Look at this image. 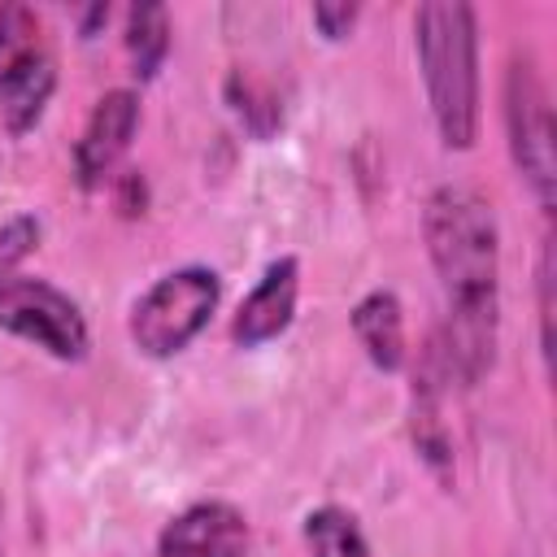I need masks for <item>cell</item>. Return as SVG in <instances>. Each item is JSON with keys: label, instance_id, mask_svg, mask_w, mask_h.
Masks as SVG:
<instances>
[{"label": "cell", "instance_id": "obj_1", "mask_svg": "<svg viewBox=\"0 0 557 557\" xmlns=\"http://www.w3.org/2000/svg\"><path fill=\"white\" fill-rule=\"evenodd\" d=\"M426 257L440 274L448 322L435 352L453 379L479 383L496 361L500 322V231L492 205L461 183H444L422 209Z\"/></svg>", "mask_w": 557, "mask_h": 557}, {"label": "cell", "instance_id": "obj_2", "mask_svg": "<svg viewBox=\"0 0 557 557\" xmlns=\"http://www.w3.org/2000/svg\"><path fill=\"white\" fill-rule=\"evenodd\" d=\"M418 65L431 100V117L448 148L479 139V26L461 0H426L413 13Z\"/></svg>", "mask_w": 557, "mask_h": 557}, {"label": "cell", "instance_id": "obj_3", "mask_svg": "<svg viewBox=\"0 0 557 557\" xmlns=\"http://www.w3.org/2000/svg\"><path fill=\"white\" fill-rule=\"evenodd\" d=\"M218 296H222V283L209 265L170 270L131 305V322H126L131 344L157 361L183 352L205 331L209 313L218 309Z\"/></svg>", "mask_w": 557, "mask_h": 557}, {"label": "cell", "instance_id": "obj_4", "mask_svg": "<svg viewBox=\"0 0 557 557\" xmlns=\"http://www.w3.org/2000/svg\"><path fill=\"white\" fill-rule=\"evenodd\" d=\"M57 87V61L44 39V22L26 4H0V122L9 135H26Z\"/></svg>", "mask_w": 557, "mask_h": 557}, {"label": "cell", "instance_id": "obj_5", "mask_svg": "<svg viewBox=\"0 0 557 557\" xmlns=\"http://www.w3.org/2000/svg\"><path fill=\"white\" fill-rule=\"evenodd\" d=\"M0 331L44 348L57 361H83L91 344L83 309L52 283L17 270H0Z\"/></svg>", "mask_w": 557, "mask_h": 557}, {"label": "cell", "instance_id": "obj_6", "mask_svg": "<svg viewBox=\"0 0 557 557\" xmlns=\"http://www.w3.org/2000/svg\"><path fill=\"white\" fill-rule=\"evenodd\" d=\"M505 131H509V152L535 200L548 209L553 187H557V152H553V109L548 91L535 74L531 57H513L505 70Z\"/></svg>", "mask_w": 557, "mask_h": 557}, {"label": "cell", "instance_id": "obj_7", "mask_svg": "<svg viewBox=\"0 0 557 557\" xmlns=\"http://www.w3.org/2000/svg\"><path fill=\"white\" fill-rule=\"evenodd\" d=\"M139 126V96L126 87H113L96 100L78 144H74V174L83 187H100L113 165L122 161V152L131 148V135Z\"/></svg>", "mask_w": 557, "mask_h": 557}, {"label": "cell", "instance_id": "obj_8", "mask_svg": "<svg viewBox=\"0 0 557 557\" xmlns=\"http://www.w3.org/2000/svg\"><path fill=\"white\" fill-rule=\"evenodd\" d=\"M248 522L226 500H200L174 513L157 535V557H244Z\"/></svg>", "mask_w": 557, "mask_h": 557}, {"label": "cell", "instance_id": "obj_9", "mask_svg": "<svg viewBox=\"0 0 557 557\" xmlns=\"http://www.w3.org/2000/svg\"><path fill=\"white\" fill-rule=\"evenodd\" d=\"M296 296H300V261L296 257L270 261L265 274L257 278V287L239 300V309L231 318V339L239 348H261V344L278 339L292 326Z\"/></svg>", "mask_w": 557, "mask_h": 557}, {"label": "cell", "instance_id": "obj_10", "mask_svg": "<svg viewBox=\"0 0 557 557\" xmlns=\"http://www.w3.org/2000/svg\"><path fill=\"white\" fill-rule=\"evenodd\" d=\"M352 335L361 339L366 357L379 370H400L405 366V313H400L396 292L387 287L366 292L352 305Z\"/></svg>", "mask_w": 557, "mask_h": 557}, {"label": "cell", "instance_id": "obj_11", "mask_svg": "<svg viewBox=\"0 0 557 557\" xmlns=\"http://www.w3.org/2000/svg\"><path fill=\"white\" fill-rule=\"evenodd\" d=\"M126 52L139 78H152L170 52V9L165 4H135L126 13Z\"/></svg>", "mask_w": 557, "mask_h": 557}, {"label": "cell", "instance_id": "obj_12", "mask_svg": "<svg viewBox=\"0 0 557 557\" xmlns=\"http://www.w3.org/2000/svg\"><path fill=\"white\" fill-rule=\"evenodd\" d=\"M305 540L313 557H370V544L357 527V518L339 505H322L305 518Z\"/></svg>", "mask_w": 557, "mask_h": 557}, {"label": "cell", "instance_id": "obj_13", "mask_svg": "<svg viewBox=\"0 0 557 557\" xmlns=\"http://www.w3.org/2000/svg\"><path fill=\"white\" fill-rule=\"evenodd\" d=\"M226 100H231V109L239 113V122H244L257 139H270L274 126L283 122L278 96H274L257 74H248V70H235V74L226 78Z\"/></svg>", "mask_w": 557, "mask_h": 557}, {"label": "cell", "instance_id": "obj_14", "mask_svg": "<svg viewBox=\"0 0 557 557\" xmlns=\"http://www.w3.org/2000/svg\"><path fill=\"white\" fill-rule=\"evenodd\" d=\"M39 244V222L30 213L22 218H9L0 226V270H13L22 257H30V248Z\"/></svg>", "mask_w": 557, "mask_h": 557}, {"label": "cell", "instance_id": "obj_15", "mask_svg": "<svg viewBox=\"0 0 557 557\" xmlns=\"http://www.w3.org/2000/svg\"><path fill=\"white\" fill-rule=\"evenodd\" d=\"M357 4H344V0H322L313 4V26L326 35V39H348V30L357 26Z\"/></svg>", "mask_w": 557, "mask_h": 557}, {"label": "cell", "instance_id": "obj_16", "mask_svg": "<svg viewBox=\"0 0 557 557\" xmlns=\"http://www.w3.org/2000/svg\"><path fill=\"white\" fill-rule=\"evenodd\" d=\"M104 17H109V4H91V9H87V17H83V39H91V26H96V22H104Z\"/></svg>", "mask_w": 557, "mask_h": 557}, {"label": "cell", "instance_id": "obj_17", "mask_svg": "<svg viewBox=\"0 0 557 557\" xmlns=\"http://www.w3.org/2000/svg\"><path fill=\"white\" fill-rule=\"evenodd\" d=\"M0 557H4V553H0Z\"/></svg>", "mask_w": 557, "mask_h": 557}]
</instances>
